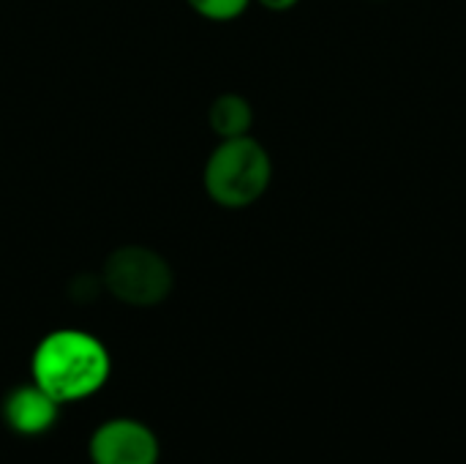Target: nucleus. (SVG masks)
Wrapping results in <instances>:
<instances>
[{
    "mask_svg": "<svg viewBox=\"0 0 466 464\" xmlns=\"http://www.w3.org/2000/svg\"><path fill=\"white\" fill-rule=\"evenodd\" d=\"M112 377L106 345L79 328H57L38 339L30 356V380L57 405L96 397Z\"/></svg>",
    "mask_w": 466,
    "mask_h": 464,
    "instance_id": "f257e3e1",
    "label": "nucleus"
},
{
    "mask_svg": "<svg viewBox=\"0 0 466 464\" xmlns=\"http://www.w3.org/2000/svg\"><path fill=\"white\" fill-rule=\"evenodd\" d=\"M273 183V159L268 148L246 134L218 139L202 167V189L208 200L224 211H246L257 205Z\"/></svg>",
    "mask_w": 466,
    "mask_h": 464,
    "instance_id": "f03ea898",
    "label": "nucleus"
},
{
    "mask_svg": "<svg viewBox=\"0 0 466 464\" xmlns=\"http://www.w3.org/2000/svg\"><path fill=\"white\" fill-rule=\"evenodd\" d=\"M98 276L104 293L131 309L161 306L175 290V271L169 260L145 243H123L112 249Z\"/></svg>",
    "mask_w": 466,
    "mask_h": 464,
    "instance_id": "7ed1b4c3",
    "label": "nucleus"
},
{
    "mask_svg": "<svg viewBox=\"0 0 466 464\" xmlns=\"http://www.w3.org/2000/svg\"><path fill=\"white\" fill-rule=\"evenodd\" d=\"M90 464H158V435L139 418L117 416L101 421L87 440Z\"/></svg>",
    "mask_w": 466,
    "mask_h": 464,
    "instance_id": "20e7f679",
    "label": "nucleus"
},
{
    "mask_svg": "<svg viewBox=\"0 0 466 464\" xmlns=\"http://www.w3.org/2000/svg\"><path fill=\"white\" fill-rule=\"evenodd\" d=\"M60 407L46 391H41L33 380L14 386L3 402H0V416L3 424L19 435V438H41L55 429L60 418Z\"/></svg>",
    "mask_w": 466,
    "mask_h": 464,
    "instance_id": "39448f33",
    "label": "nucleus"
},
{
    "mask_svg": "<svg viewBox=\"0 0 466 464\" xmlns=\"http://www.w3.org/2000/svg\"><path fill=\"white\" fill-rule=\"evenodd\" d=\"M208 126L216 134V139L246 137L254 129V107L243 93H218L208 107Z\"/></svg>",
    "mask_w": 466,
    "mask_h": 464,
    "instance_id": "423d86ee",
    "label": "nucleus"
},
{
    "mask_svg": "<svg viewBox=\"0 0 466 464\" xmlns=\"http://www.w3.org/2000/svg\"><path fill=\"white\" fill-rule=\"evenodd\" d=\"M251 3L254 0H186V5L208 22H235L251 8Z\"/></svg>",
    "mask_w": 466,
    "mask_h": 464,
    "instance_id": "0eeeda50",
    "label": "nucleus"
},
{
    "mask_svg": "<svg viewBox=\"0 0 466 464\" xmlns=\"http://www.w3.org/2000/svg\"><path fill=\"white\" fill-rule=\"evenodd\" d=\"M257 5H262L265 11H273V14H287L292 11L300 0H254Z\"/></svg>",
    "mask_w": 466,
    "mask_h": 464,
    "instance_id": "6e6552de",
    "label": "nucleus"
},
{
    "mask_svg": "<svg viewBox=\"0 0 466 464\" xmlns=\"http://www.w3.org/2000/svg\"><path fill=\"white\" fill-rule=\"evenodd\" d=\"M371 3H385V0H371Z\"/></svg>",
    "mask_w": 466,
    "mask_h": 464,
    "instance_id": "1a4fd4ad",
    "label": "nucleus"
}]
</instances>
